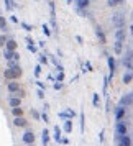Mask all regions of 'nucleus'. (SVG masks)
Segmentation results:
<instances>
[{
    "label": "nucleus",
    "mask_w": 133,
    "mask_h": 146,
    "mask_svg": "<svg viewBox=\"0 0 133 146\" xmlns=\"http://www.w3.org/2000/svg\"><path fill=\"white\" fill-rule=\"evenodd\" d=\"M112 22H113V25L117 26V30L125 26V18H123L122 13H115V15L112 16Z\"/></svg>",
    "instance_id": "obj_1"
},
{
    "label": "nucleus",
    "mask_w": 133,
    "mask_h": 146,
    "mask_svg": "<svg viewBox=\"0 0 133 146\" xmlns=\"http://www.w3.org/2000/svg\"><path fill=\"white\" fill-rule=\"evenodd\" d=\"M28 51H30V53H33V54L38 53V49H36V46H35V44H28Z\"/></svg>",
    "instance_id": "obj_33"
},
{
    "label": "nucleus",
    "mask_w": 133,
    "mask_h": 146,
    "mask_svg": "<svg viewBox=\"0 0 133 146\" xmlns=\"http://www.w3.org/2000/svg\"><path fill=\"white\" fill-rule=\"evenodd\" d=\"M25 39H26V44H33V39L30 38V36H28V38H25Z\"/></svg>",
    "instance_id": "obj_45"
},
{
    "label": "nucleus",
    "mask_w": 133,
    "mask_h": 146,
    "mask_svg": "<svg viewBox=\"0 0 133 146\" xmlns=\"http://www.w3.org/2000/svg\"><path fill=\"white\" fill-rule=\"evenodd\" d=\"M13 123H15V126H26V120L23 117H15Z\"/></svg>",
    "instance_id": "obj_16"
},
{
    "label": "nucleus",
    "mask_w": 133,
    "mask_h": 146,
    "mask_svg": "<svg viewBox=\"0 0 133 146\" xmlns=\"http://www.w3.org/2000/svg\"><path fill=\"white\" fill-rule=\"evenodd\" d=\"M41 74V66H35V79H38Z\"/></svg>",
    "instance_id": "obj_31"
},
{
    "label": "nucleus",
    "mask_w": 133,
    "mask_h": 146,
    "mask_svg": "<svg viewBox=\"0 0 133 146\" xmlns=\"http://www.w3.org/2000/svg\"><path fill=\"white\" fill-rule=\"evenodd\" d=\"M132 81H133V76H132V74H125V76H123V84H130Z\"/></svg>",
    "instance_id": "obj_27"
},
{
    "label": "nucleus",
    "mask_w": 133,
    "mask_h": 146,
    "mask_svg": "<svg viewBox=\"0 0 133 146\" xmlns=\"http://www.w3.org/2000/svg\"><path fill=\"white\" fill-rule=\"evenodd\" d=\"M133 103V94H128V95H125V97L120 100V105L122 107H125V105H132Z\"/></svg>",
    "instance_id": "obj_10"
},
{
    "label": "nucleus",
    "mask_w": 133,
    "mask_h": 146,
    "mask_svg": "<svg viewBox=\"0 0 133 146\" xmlns=\"http://www.w3.org/2000/svg\"><path fill=\"white\" fill-rule=\"evenodd\" d=\"M95 35H97V38H99L100 43H105V35H104V31H102V28L97 25L95 26Z\"/></svg>",
    "instance_id": "obj_12"
},
{
    "label": "nucleus",
    "mask_w": 133,
    "mask_h": 146,
    "mask_svg": "<svg viewBox=\"0 0 133 146\" xmlns=\"http://www.w3.org/2000/svg\"><path fill=\"white\" fill-rule=\"evenodd\" d=\"M117 133H118V136H123V135H127V125L122 123V122H118L117 123Z\"/></svg>",
    "instance_id": "obj_6"
},
{
    "label": "nucleus",
    "mask_w": 133,
    "mask_h": 146,
    "mask_svg": "<svg viewBox=\"0 0 133 146\" xmlns=\"http://www.w3.org/2000/svg\"><path fill=\"white\" fill-rule=\"evenodd\" d=\"M109 69H110V74H109V77H113V71H115V59H113V58H109Z\"/></svg>",
    "instance_id": "obj_14"
},
{
    "label": "nucleus",
    "mask_w": 133,
    "mask_h": 146,
    "mask_svg": "<svg viewBox=\"0 0 133 146\" xmlns=\"http://www.w3.org/2000/svg\"><path fill=\"white\" fill-rule=\"evenodd\" d=\"M35 82L38 84V87H39V89H44V84H43V82H39V81H35Z\"/></svg>",
    "instance_id": "obj_44"
},
{
    "label": "nucleus",
    "mask_w": 133,
    "mask_h": 146,
    "mask_svg": "<svg viewBox=\"0 0 133 146\" xmlns=\"http://www.w3.org/2000/svg\"><path fill=\"white\" fill-rule=\"evenodd\" d=\"M8 105H10L12 108L20 107V105H22V98H20V97H15V95H13V97L8 98Z\"/></svg>",
    "instance_id": "obj_5"
},
{
    "label": "nucleus",
    "mask_w": 133,
    "mask_h": 146,
    "mask_svg": "<svg viewBox=\"0 0 133 146\" xmlns=\"http://www.w3.org/2000/svg\"><path fill=\"white\" fill-rule=\"evenodd\" d=\"M43 33L46 35V36H49V35H51V30H49V25H48V23H44V25H43Z\"/></svg>",
    "instance_id": "obj_29"
},
{
    "label": "nucleus",
    "mask_w": 133,
    "mask_h": 146,
    "mask_svg": "<svg viewBox=\"0 0 133 146\" xmlns=\"http://www.w3.org/2000/svg\"><path fill=\"white\" fill-rule=\"evenodd\" d=\"M118 143H120V146H132V140H130L128 135L118 136Z\"/></svg>",
    "instance_id": "obj_7"
},
{
    "label": "nucleus",
    "mask_w": 133,
    "mask_h": 146,
    "mask_svg": "<svg viewBox=\"0 0 133 146\" xmlns=\"http://www.w3.org/2000/svg\"><path fill=\"white\" fill-rule=\"evenodd\" d=\"M122 2H123V0H109L107 3H109L110 7H115V5H118V3H122Z\"/></svg>",
    "instance_id": "obj_32"
},
{
    "label": "nucleus",
    "mask_w": 133,
    "mask_h": 146,
    "mask_svg": "<svg viewBox=\"0 0 133 146\" xmlns=\"http://www.w3.org/2000/svg\"><path fill=\"white\" fill-rule=\"evenodd\" d=\"M13 54H15V51H10V49L5 48V51H3V58H5L7 61H12V59H13Z\"/></svg>",
    "instance_id": "obj_19"
},
{
    "label": "nucleus",
    "mask_w": 133,
    "mask_h": 146,
    "mask_svg": "<svg viewBox=\"0 0 133 146\" xmlns=\"http://www.w3.org/2000/svg\"><path fill=\"white\" fill-rule=\"evenodd\" d=\"M36 95H38L39 98H44V90L43 89H38V90H36Z\"/></svg>",
    "instance_id": "obj_37"
},
{
    "label": "nucleus",
    "mask_w": 133,
    "mask_h": 146,
    "mask_svg": "<svg viewBox=\"0 0 133 146\" xmlns=\"http://www.w3.org/2000/svg\"><path fill=\"white\" fill-rule=\"evenodd\" d=\"M31 117L35 120H41V113H39L38 110H35V108H31Z\"/></svg>",
    "instance_id": "obj_26"
},
{
    "label": "nucleus",
    "mask_w": 133,
    "mask_h": 146,
    "mask_svg": "<svg viewBox=\"0 0 133 146\" xmlns=\"http://www.w3.org/2000/svg\"><path fill=\"white\" fill-rule=\"evenodd\" d=\"M130 30H132V35H133V25H132V26H130Z\"/></svg>",
    "instance_id": "obj_47"
},
{
    "label": "nucleus",
    "mask_w": 133,
    "mask_h": 146,
    "mask_svg": "<svg viewBox=\"0 0 133 146\" xmlns=\"http://www.w3.org/2000/svg\"><path fill=\"white\" fill-rule=\"evenodd\" d=\"M10 20H12V23H18V18H17V16H13V15L10 16Z\"/></svg>",
    "instance_id": "obj_42"
},
{
    "label": "nucleus",
    "mask_w": 133,
    "mask_h": 146,
    "mask_svg": "<svg viewBox=\"0 0 133 146\" xmlns=\"http://www.w3.org/2000/svg\"><path fill=\"white\" fill-rule=\"evenodd\" d=\"M49 8H51V25L56 28V10H54V2L49 0Z\"/></svg>",
    "instance_id": "obj_9"
},
{
    "label": "nucleus",
    "mask_w": 133,
    "mask_h": 146,
    "mask_svg": "<svg viewBox=\"0 0 133 146\" xmlns=\"http://www.w3.org/2000/svg\"><path fill=\"white\" fill-rule=\"evenodd\" d=\"M79 122H81V133H84V130H85V115H84V110H81V113H79Z\"/></svg>",
    "instance_id": "obj_13"
},
{
    "label": "nucleus",
    "mask_w": 133,
    "mask_h": 146,
    "mask_svg": "<svg viewBox=\"0 0 133 146\" xmlns=\"http://www.w3.org/2000/svg\"><path fill=\"white\" fill-rule=\"evenodd\" d=\"M39 62H41V64H46V66H48V58H46L44 54H41V56H39Z\"/></svg>",
    "instance_id": "obj_34"
},
{
    "label": "nucleus",
    "mask_w": 133,
    "mask_h": 146,
    "mask_svg": "<svg viewBox=\"0 0 133 146\" xmlns=\"http://www.w3.org/2000/svg\"><path fill=\"white\" fill-rule=\"evenodd\" d=\"M41 143H43V146H48V145H49V131L46 130V128L41 131Z\"/></svg>",
    "instance_id": "obj_8"
},
{
    "label": "nucleus",
    "mask_w": 133,
    "mask_h": 146,
    "mask_svg": "<svg viewBox=\"0 0 133 146\" xmlns=\"http://www.w3.org/2000/svg\"><path fill=\"white\" fill-rule=\"evenodd\" d=\"M64 131L66 133H71L72 131V120H66L64 122Z\"/></svg>",
    "instance_id": "obj_20"
},
{
    "label": "nucleus",
    "mask_w": 133,
    "mask_h": 146,
    "mask_svg": "<svg viewBox=\"0 0 133 146\" xmlns=\"http://www.w3.org/2000/svg\"><path fill=\"white\" fill-rule=\"evenodd\" d=\"M54 140H56V143H61V140H62L61 128H59V126H54Z\"/></svg>",
    "instance_id": "obj_17"
},
{
    "label": "nucleus",
    "mask_w": 133,
    "mask_h": 146,
    "mask_svg": "<svg viewBox=\"0 0 133 146\" xmlns=\"http://www.w3.org/2000/svg\"><path fill=\"white\" fill-rule=\"evenodd\" d=\"M74 3L77 5V8H87L90 0H74Z\"/></svg>",
    "instance_id": "obj_15"
},
{
    "label": "nucleus",
    "mask_w": 133,
    "mask_h": 146,
    "mask_svg": "<svg viewBox=\"0 0 133 146\" xmlns=\"http://www.w3.org/2000/svg\"><path fill=\"white\" fill-rule=\"evenodd\" d=\"M67 113H69V117H71V120H72V118H76V112H74L72 108H67Z\"/></svg>",
    "instance_id": "obj_38"
},
{
    "label": "nucleus",
    "mask_w": 133,
    "mask_h": 146,
    "mask_svg": "<svg viewBox=\"0 0 133 146\" xmlns=\"http://www.w3.org/2000/svg\"><path fill=\"white\" fill-rule=\"evenodd\" d=\"M7 49H10V51H15V49H17V41H15V39H8V41H7V46H5Z\"/></svg>",
    "instance_id": "obj_18"
},
{
    "label": "nucleus",
    "mask_w": 133,
    "mask_h": 146,
    "mask_svg": "<svg viewBox=\"0 0 133 146\" xmlns=\"http://www.w3.org/2000/svg\"><path fill=\"white\" fill-rule=\"evenodd\" d=\"M12 113H13V117H23V110H22V107L12 108Z\"/></svg>",
    "instance_id": "obj_21"
},
{
    "label": "nucleus",
    "mask_w": 133,
    "mask_h": 146,
    "mask_svg": "<svg viewBox=\"0 0 133 146\" xmlns=\"http://www.w3.org/2000/svg\"><path fill=\"white\" fill-rule=\"evenodd\" d=\"M123 117H125V107L118 105V107L115 108V118H117V122H122Z\"/></svg>",
    "instance_id": "obj_4"
},
{
    "label": "nucleus",
    "mask_w": 133,
    "mask_h": 146,
    "mask_svg": "<svg viewBox=\"0 0 133 146\" xmlns=\"http://www.w3.org/2000/svg\"><path fill=\"white\" fill-rule=\"evenodd\" d=\"M41 120H43V122H46V123L49 122V118H48V112H43V113H41Z\"/></svg>",
    "instance_id": "obj_36"
},
{
    "label": "nucleus",
    "mask_w": 133,
    "mask_h": 146,
    "mask_svg": "<svg viewBox=\"0 0 133 146\" xmlns=\"http://www.w3.org/2000/svg\"><path fill=\"white\" fill-rule=\"evenodd\" d=\"M125 35H127V33H125V30H123V28H118V30L115 31V39H117V41H122V43H123Z\"/></svg>",
    "instance_id": "obj_11"
},
{
    "label": "nucleus",
    "mask_w": 133,
    "mask_h": 146,
    "mask_svg": "<svg viewBox=\"0 0 133 146\" xmlns=\"http://www.w3.org/2000/svg\"><path fill=\"white\" fill-rule=\"evenodd\" d=\"M58 115H59V118L64 120V122H66V120H71V117H69V113H67V110H66V112H59Z\"/></svg>",
    "instance_id": "obj_25"
},
{
    "label": "nucleus",
    "mask_w": 133,
    "mask_h": 146,
    "mask_svg": "<svg viewBox=\"0 0 133 146\" xmlns=\"http://www.w3.org/2000/svg\"><path fill=\"white\" fill-rule=\"evenodd\" d=\"M28 146H31V145H28Z\"/></svg>",
    "instance_id": "obj_48"
},
{
    "label": "nucleus",
    "mask_w": 133,
    "mask_h": 146,
    "mask_svg": "<svg viewBox=\"0 0 133 146\" xmlns=\"http://www.w3.org/2000/svg\"><path fill=\"white\" fill-rule=\"evenodd\" d=\"M3 2H5V7H7V10H8V12H10L12 8L15 7V3H13L12 0H3Z\"/></svg>",
    "instance_id": "obj_30"
},
{
    "label": "nucleus",
    "mask_w": 133,
    "mask_h": 146,
    "mask_svg": "<svg viewBox=\"0 0 133 146\" xmlns=\"http://www.w3.org/2000/svg\"><path fill=\"white\" fill-rule=\"evenodd\" d=\"M0 30H2V31H7V20L3 16H0Z\"/></svg>",
    "instance_id": "obj_23"
},
{
    "label": "nucleus",
    "mask_w": 133,
    "mask_h": 146,
    "mask_svg": "<svg viewBox=\"0 0 133 146\" xmlns=\"http://www.w3.org/2000/svg\"><path fill=\"white\" fill-rule=\"evenodd\" d=\"M61 143H62V145H69V140H67V138H62V140H61Z\"/></svg>",
    "instance_id": "obj_43"
},
{
    "label": "nucleus",
    "mask_w": 133,
    "mask_h": 146,
    "mask_svg": "<svg viewBox=\"0 0 133 146\" xmlns=\"http://www.w3.org/2000/svg\"><path fill=\"white\" fill-rule=\"evenodd\" d=\"M61 89H62V84L59 81H56L54 82V90H61Z\"/></svg>",
    "instance_id": "obj_35"
},
{
    "label": "nucleus",
    "mask_w": 133,
    "mask_h": 146,
    "mask_svg": "<svg viewBox=\"0 0 133 146\" xmlns=\"http://www.w3.org/2000/svg\"><path fill=\"white\" fill-rule=\"evenodd\" d=\"M92 103H94V107H99V105H100V97H99V94H94V97H92Z\"/></svg>",
    "instance_id": "obj_24"
},
{
    "label": "nucleus",
    "mask_w": 133,
    "mask_h": 146,
    "mask_svg": "<svg viewBox=\"0 0 133 146\" xmlns=\"http://www.w3.org/2000/svg\"><path fill=\"white\" fill-rule=\"evenodd\" d=\"M22 141L25 143V145H33L35 143V133L31 130H26L25 133H23V136H22Z\"/></svg>",
    "instance_id": "obj_2"
},
{
    "label": "nucleus",
    "mask_w": 133,
    "mask_h": 146,
    "mask_svg": "<svg viewBox=\"0 0 133 146\" xmlns=\"http://www.w3.org/2000/svg\"><path fill=\"white\" fill-rule=\"evenodd\" d=\"M99 140H100V141H104V130L100 131V135H99Z\"/></svg>",
    "instance_id": "obj_46"
},
{
    "label": "nucleus",
    "mask_w": 133,
    "mask_h": 146,
    "mask_svg": "<svg viewBox=\"0 0 133 146\" xmlns=\"http://www.w3.org/2000/svg\"><path fill=\"white\" fill-rule=\"evenodd\" d=\"M7 90H8L12 95H17L22 89H20V84H18V82H8V84H7Z\"/></svg>",
    "instance_id": "obj_3"
},
{
    "label": "nucleus",
    "mask_w": 133,
    "mask_h": 146,
    "mask_svg": "<svg viewBox=\"0 0 133 146\" xmlns=\"http://www.w3.org/2000/svg\"><path fill=\"white\" fill-rule=\"evenodd\" d=\"M113 49H115V54H122V41H115Z\"/></svg>",
    "instance_id": "obj_22"
},
{
    "label": "nucleus",
    "mask_w": 133,
    "mask_h": 146,
    "mask_svg": "<svg viewBox=\"0 0 133 146\" xmlns=\"http://www.w3.org/2000/svg\"><path fill=\"white\" fill-rule=\"evenodd\" d=\"M22 26L25 28L26 31H31V30H33V26H31V25H28V23H22Z\"/></svg>",
    "instance_id": "obj_39"
},
{
    "label": "nucleus",
    "mask_w": 133,
    "mask_h": 146,
    "mask_svg": "<svg viewBox=\"0 0 133 146\" xmlns=\"http://www.w3.org/2000/svg\"><path fill=\"white\" fill-rule=\"evenodd\" d=\"M13 61H20V54L15 51V54H13Z\"/></svg>",
    "instance_id": "obj_41"
},
{
    "label": "nucleus",
    "mask_w": 133,
    "mask_h": 146,
    "mask_svg": "<svg viewBox=\"0 0 133 146\" xmlns=\"http://www.w3.org/2000/svg\"><path fill=\"white\" fill-rule=\"evenodd\" d=\"M62 79H64V72H59V74H58V77H56V81H59V82H61Z\"/></svg>",
    "instance_id": "obj_40"
},
{
    "label": "nucleus",
    "mask_w": 133,
    "mask_h": 146,
    "mask_svg": "<svg viewBox=\"0 0 133 146\" xmlns=\"http://www.w3.org/2000/svg\"><path fill=\"white\" fill-rule=\"evenodd\" d=\"M7 41H8V38H7L5 35H0V48H2V46H7Z\"/></svg>",
    "instance_id": "obj_28"
}]
</instances>
